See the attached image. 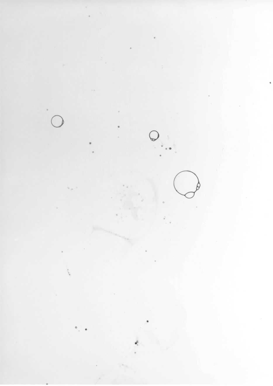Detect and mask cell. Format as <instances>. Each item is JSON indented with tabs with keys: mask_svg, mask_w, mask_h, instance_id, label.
Listing matches in <instances>:
<instances>
[{
	"mask_svg": "<svg viewBox=\"0 0 273 386\" xmlns=\"http://www.w3.org/2000/svg\"><path fill=\"white\" fill-rule=\"evenodd\" d=\"M200 183L198 176L190 170H184L179 173L175 177L173 185L175 189L180 195L185 196L187 193H195L199 190Z\"/></svg>",
	"mask_w": 273,
	"mask_h": 386,
	"instance_id": "6da1fadb",
	"label": "cell"
},
{
	"mask_svg": "<svg viewBox=\"0 0 273 386\" xmlns=\"http://www.w3.org/2000/svg\"><path fill=\"white\" fill-rule=\"evenodd\" d=\"M64 123L63 118L59 115L53 116L51 120V123L53 127L56 128L61 127Z\"/></svg>",
	"mask_w": 273,
	"mask_h": 386,
	"instance_id": "7a4b0ae2",
	"label": "cell"
},
{
	"mask_svg": "<svg viewBox=\"0 0 273 386\" xmlns=\"http://www.w3.org/2000/svg\"><path fill=\"white\" fill-rule=\"evenodd\" d=\"M159 136V133L156 131H151L149 134V137L152 141H155L158 139Z\"/></svg>",
	"mask_w": 273,
	"mask_h": 386,
	"instance_id": "3957f363",
	"label": "cell"
},
{
	"mask_svg": "<svg viewBox=\"0 0 273 386\" xmlns=\"http://www.w3.org/2000/svg\"><path fill=\"white\" fill-rule=\"evenodd\" d=\"M194 195H195V193L190 192L187 193L186 194H185V195L184 196L187 199H191L194 196Z\"/></svg>",
	"mask_w": 273,
	"mask_h": 386,
	"instance_id": "277c9868",
	"label": "cell"
}]
</instances>
